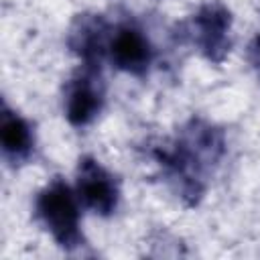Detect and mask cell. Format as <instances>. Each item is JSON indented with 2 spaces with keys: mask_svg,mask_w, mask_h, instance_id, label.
<instances>
[{
  "mask_svg": "<svg viewBox=\"0 0 260 260\" xmlns=\"http://www.w3.org/2000/svg\"><path fill=\"white\" fill-rule=\"evenodd\" d=\"M77 197L98 215H112L118 207L120 191L116 179L91 156L79 158L77 167Z\"/></svg>",
  "mask_w": 260,
  "mask_h": 260,
  "instance_id": "obj_3",
  "label": "cell"
},
{
  "mask_svg": "<svg viewBox=\"0 0 260 260\" xmlns=\"http://www.w3.org/2000/svg\"><path fill=\"white\" fill-rule=\"evenodd\" d=\"M104 106V87L95 77V69L73 77L65 89V116L73 126H87L95 120Z\"/></svg>",
  "mask_w": 260,
  "mask_h": 260,
  "instance_id": "obj_5",
  "label": "cell"
},
{
  "mask_svg": "<svg viewBox=\"0 0 260 260\" xmlns=\"http://www.w3.org/2000/svg\"><path fill=\"white\" fill-rule=\"evenodd\" d=\"M35 209L37 217L61 248L73 250L83 244V236L79 230V205L67 183H63L61 179L49 183L39 193Z\"/></svg>",
  "mask_w": 260,
  "mask_h": 260,
  "instance_id": "obj_2",
  "label": "cell"
},
{
  "mask_svg": "<svg viewBox=\"0 0 260 260\" xmlns=\"http://www.w3.org/2000/svg\"><path fill=\"white\" fill-rule=\"evenodd\" d=\"M221 152L223 142L219 132L203 122H191L183 130V136L175 148L160 152L158 158L177 181L181 179V191L195 197L201 193L203 173L211 162L219 160Z\"/></svg>",
  "mask_w": 260,
  "mask_h": 260,
  "instance_id": "obj_1",
  "label": "cell"
},
{
  "mask_svg": "<svg viewBox=\"0 0 260 260\" xmlns=\"http://www.w3.org/2000/svg\"><path fill=\"white\" fill-rule=\"evenodd\" d=\"M108 53L118 69L132 75H144L152 61V47L146 35L132 24H122L112 32Z\"/></svg>",
  "mask_w": 260,
  "mask_h": 260,
  "instance_id": "obj_4",
  "label": "cell"
},
{
  "mask_svg": "<svg viewBox=\"0 0 260 260\" xmlns=\"http://www.w3.org/2000/svg\"><path fill=\"white\" fill-rule=\"evenodd\" d=\"M248 61L252 63V67L258 71V75H260V35L250 43V47H248Z\"/></svg>",
  "mask_w": 260,
  "mask_h": 260,
  "instance_id": "obj_8",
  "label": "cell"
},
{
  "mask_svg": "<svg viewBox=\"0 0 260 260\" xmlns=\"http://www.w3.org/2000/svg\"><path fill=\"white\" fill-rule=\"evenodd\" d=\"M195 39L201 47V51L213 59L219 61L223 53L230 47L228 30H230V12L221 6H203L195 20Z\"/></svg>",
  "mask_w": 260,
  "mask_h": 260,
  "instance_id": "obj_6",
  "label": "cell"
},
{
  "mask_svg": "<svg viewBox=\"0 0 260 260\" xmlns=\"http://www.w3.org/2000/svg\"><path fill=\"white\" fill-rule=\"evenodd\" d=\"M0 138H2V152L12 165L24 162L35 146V136L24 118L4 108L2 122H0Z\"/></svg>",
  "mask_w": 260,
  "mask_h": 260,
  "instance_id": "obj_7",
  "label": "cell"
}]
</instances>
